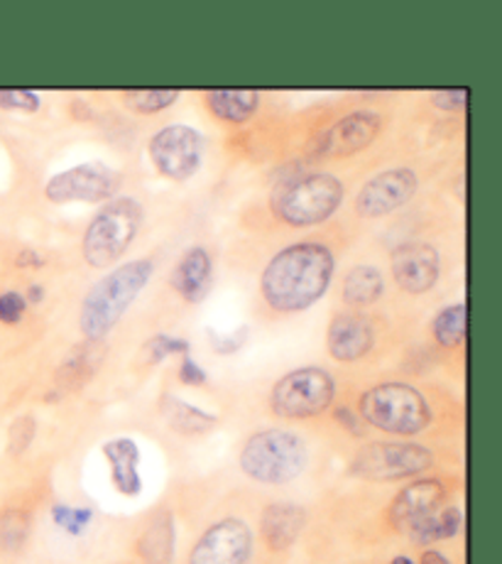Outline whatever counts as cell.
Masks as SVG:
<instances>
[{
  "label": "cell",
  "mask_w": 502,
  "mask_h": 564,
  "mask_svg": "<svg viewBox=\"0 0 502 564\" xmlns=\"http://www.w3.org/2000/svg\"><path fill=\"white\" fill-rule=\"evenodd\" d=\"M30 518L23 511L0 513V550L18 552L28 542Z\"/></svg>",
  "instance_id": "83f0119b"
},
{
  "label": "cell",
  "mask_w": 502,
  "mask_h": 564,
  "mask_svg": "<svg viewBox=\"0 0 502 564\" xmlns=\"http://www.w3.org/2000/svg\"><path fill=\"white\" fill-rule=\"evenodd\" d=\"M434 339L439 341L444 349H456L466 341V305L458 302V305L444 307L439 314L434 317L432 324Z\"/></svg>",
  "instance_id": "484cf974"
},
{
  "label": "cell",
  "mask_w": 502,
  "mask_h": 564,
  "mask_svg": "<svg viewBox=\"0 0 502 564\" xmlns=\"http://www.w3.org/2000/svg\"><path fill=\"white\" fill-rule=\"evenodd\" d=\"M343 184L326 172H312V175L290 177L277 184L272 192V212L280 221L290 226H316L331 219L334 212L341 206Z\"/></svg>",
  "instance_id": "5b68a950"
},
{
  "label": "cell",
  "mask_w": 502,
  "mask_h": 564,
  "mask_svg": "<svg viewBox=\"0 0 502 564\" xmlns=\"http://www.w3.org/2000/svg\"><path fill=\"white\" fill-rule=\"evenodd\" d=\"M392 278L410 295H422L434 288L439 278V253L429 243L410 241L397 246L390 256Z\"/></svg>",
  "instance_id": "9a60e30c"
},
{
  "label": "cell",
  "mask_w": 502,
  "mask_h": 564,
  "mask_svg": "<svg viewBox=\"0 0 502 564\" xmlns=\"http://www.w3.org/2000/svg\"><path fill=\"white\" fill-rule=\"evenodd\" d=\"M432 101L436 108H444V111H461L468 104V89H444L434 91Z\"/></svg>",
  "instance_id": "e575fe53"
},
{
  "label": "cell",
  "mask_w": 502,
  "mask_h": 564,
  "mask_svg": "<svg viewBox=\"0 0 502 564\" xmlns=\"http://www.w3.org/2000/svg\"><path fill=\"white\" fill-rule=\"evenodd\" d=\"M385 280L383 273L373 265H356L343 278V300L353 307H368L383 295Z\"/></svg>",
  "instance_id": "cb8c5ba5"
},
{
  "label": "cell",
  "mask_w": 502,
  "mask_h": 564,
  "mask_svg": "<svg viewBox=\"0 0 502 564\" xmlns=\"http://www.w3.org/2000/svg\"><path fill=\"white\" fill-rule=\"evenodd\" d=\"M28 302L23 295H18V292H6V295H0V322L6 324H18L23 319Z\"/></svg>",
  "instance_id": "1f68e13d"
},
{
  "label": "cell",
  "mask_w": 502,
  "mask_h": 564,
  "mask_svg": "<svg viewBox=\"0 0 502 564\" xmlns=\"http://www.w3.org/2000/svg\"><path fill=\"white\" fill-rule=\"evenodd\" d=\"M52 518L62 530H67L69 535H81L86 525L94 520V511L89 508H69V506H54Z\"/></svg>",
  "instance_id": "f546056e"
},
{
  "label": "cell",
  "mask_w": 502,
  "mask_h": 564,
  "mask_svg": "<svg viewBox=\"0 0 502 564\" xmlns=\"http://www.w3.org/2000/svg\"><path fill=\"white\" fill-rule=\"evenodd\" d=\"M211 256L206 248L196 246L182 256L179 265L172 273V288L187 302H201L211 288Z\"/></svg>",
  "instance_id": "d6986e66"
},
{
  "label": "cell",
  "mask_w": 502,
  "mask_h": 564,
  "mask_svg": "<svg viewBox=\"0 0 502 564\" xmlns=\"http://www.w3.org/2000/svg\"><path fill=\"white\" fill-rule=\"evenodd\" d=\"M461 525H463L461 511H458L456 506H449V508H441V511H436L427 520H422V523L414 525L407 535L412 538V542H417V545H429V542L456 538Z\"/></svg>",
  "instance_id": "d4e9b609"
},
{
  "label": "cell",
  "mask_w": 502,
  "mask_h": 564,
  "mask_svg": "<svg viewBox=\"0 0 502 564\" xmlns=\"http://www.w3.org/2000/svg\"><path fill=\"white\" fill-rule=\"evenodd\" d=\"M148 153L162 177L184 182L201 165L204 138L189 126H167L152 135Z\"/></svg>",
  "instance_id": "9c48e42d"
},
{
  "label": "cell",
  "mask_w": 502,
  "mask_h": 564,
  "mask_svg": "<svg viewBox=\"0 0 502 564\" xmlns=\"http://www.w3.org/2000/svg\"><path fill=\"white\" fill-rule=\"evenodd\" d=\"M375 344V329L365 314L343 312L336 314L326 332V346L336 361L353 364L370 354Z\"/></svg>",
  "instance_id": "2e32d148"
},
{
  "label": "cell",
  "mask_w": 502,
  "mask_h": 564,
  "mask_svg": "<svg viewBox=\"0 0 502 564\" xmlns=\"http://www.w3.org/2000/svg\"><path fill=\"white\" fill-rule=\"evenodd\" d=\"M336 420H338V425L346 427L356 437H360V432H363V427H360V425H363V420H360L358 415H353V412L348 410V408H338L336 410Z\"/></svg>",
  "instance_id": "8d00e7d4"
},
{
  "label": "cell",
  "mask_w": 502,
  "mask_h": 564,
  "mask_svg": "<svg viewBox=\"0 0 502 564\" xmlns=\"http://www.w3.org/2000/svg\"><path fill=\"white\" fill-rule=\"evenodd\" d=\"M152 260L138 258L113 268L111 273L101 278L96 285L86 292L79 327L89 341H98L111 332L123 317L126 310L133 305L140 290L148 285L152 275Z\"/></svg>",
  "instance_id": "7a4b0ae2"
},
{
  "label": "cell",
  "mask_w": 502,
  "mask_h": 564,
  "mask_svg": "<svg viewBox=\"0 0 502 564\" xmlns=\"http://www.w3.org/2000/svg\"><path fill=\"white\" fill-rule=\"evenodd\" d=\"M307 525V511L297 503H270L260 518V535L272 552L290 550Z\"/></svg>",
  "instance_id": "e0dca14e"
},
{
  "label": "cell",
  "mask_w": 502,
  "mask_h": 564,
  "mask_svg": "<svg viewBox=\"0 0 502 564\" xmlns=\"http://www.w3.org/2000/svg\"><path fill=\"white\" fill-rule=\"evenodd\" d=\"M174 545H177V530H174V516L162 511L145 525L138 538V557L145 564H172Z\"/></svg>",
  "instance_id": "ffe728a7"
},
{
  "label": "cell",
  "mask_w": 502,
  "mask_h": 564,
  "mask_svg": "<svg viewBox=\"0 0 502 564\" xmlns=\"http://www.w3.org/2000/svg\"><path fill=\"white\" fill-rule=\"evenodd\" d=\"M35 430H37L35 417H30V415L18 417L13 425H10V432H8V452L13 454V457L25 454L32 440H35Z\"/></svg>",
  "instance_id": "4dcf8cb0"
},
{
  "label": "cell",
  "mask_w": 502,
  "mask_h": 564,
  "mask_svg": "<svg viewBox=\"0 0 502 564\" xmlns=\"http://www.w3.org/2000/svg\"><path fill=\"white\" fill-rule=\"evenodd\" d=\"M383 128V116L375 111H353L343 118H338L334 126L321 130L312 140L309 155L316 160H336L356 155L365 150L378 138Z\"/></svg>",
  "instance_id": "8fae6325"
},
{
  "label": "cell",
  "mask_w": 502,
  "mask_h": 564,
  "mask_svg": "<svg viewBox=\"0 0 502 564\" xmlns=\"http://www.w3.org/2000/svg\"><path fill=\"white\" fill-rule=\"evenodd\" d=\"M206 106L226 123H245L260 106V94L253 89H218L206 94Z\"/></svg>",
  "instance_id": "7402d4cb"
},
{
  "label": "cell",
  "mask_w": 502,
  "mask_h": 564,
  "mask_svg": "<svg viewBox=\"0 0 502 564\" xmlns=\"http://www.w3.org/2000/svg\"><path fill=\"white\" fill-rule=\"evenodd\" d=\"M336 398V381L319 366H307L290 371L272 386L270 408L277 417L307 420L321 415Z\"/></svg>",
  "instance_id": "52a82bcc"
},
{
  "label": "cell",
  "mask_w": 502,
  "mask_h": 564,
  "mask_svg": "<svg viewBox=\"0 0 502 564\" xmlns=\"http://www.w3.org/2000/svg\"><path fill=\"white\" fill-rule=\"evenodd\" d=\"M444 498L446 486L439 479L412 481L392 498V503L388 508L390 525L400 530V533H410V530L414 525H419L422 520H427L436 511H441Z\"/></svg>",
  "instance_id": "5bb4252c"
},
{
  "label": "cell",
  "mask_w": 502,
  "mask_h": 564,
  "mask_svg": "<svg viewBox=\"0 0 502 564\" xmlns=\"http://www.w3.org/2000/svg\"><path fill=\"white\" fill-rule=\"evenodd\" d=\"M309 449L299 435L287 430H263L240 449V469L258 484L285 486L307 469Z\"/></svg>",
  "instance_id": "3957f363"
},
{
  "label": "cell",
  "mask_w": 502,
  "mask_h": 564,
  "mask_svg": "<svg viewBox=\"0 0 502 564\" xmlns=\"http://www.w3.org/2000/svg\"><path fill=\"white\" fill-rule=\"evenodd\" d=\"M179 381L184 386H204L209 381V376H206L204 368L196 364L189 354L182 356V366H179Z\"/></svg>",
  "instance_id": "d590c367"
},
{
  "label": "cell",
  "mask_w": 502,
  "mask_h": 564,
  "mask_svg": "<svg viewBox=\"0 0 502 564\" xmlns=\"http://www.w3.org/2000/svg\"><path fill=\"white\" fill-rule=\"evenodd\" d=\"M245 341H248V327H240V329L233 332V334H216V332H211V346H214V351L221 354V356L236 354Z\"/></svg>",
  "instance_id": "836d02e7"
},
{
  "label": "cell",
  "mask_w": 502,
  "mask_h": 564,
  "mask_svg": "<svg viewBox=\"0 0 502 564\" xmlns=\"http://www.w3.org/2000/svg\"><path fill=\"white\" fill-rule=\"evenodd\" d=\"M390 564H414V562L410 557H405V555H397V557H392Z\"/></svg>",
  "instance_id": "ab89813d"
},
{
  "label": "cell",
  "mask_w": 502,
  "mask_h": 564,
  "mask_svg": "<svg viewBox=\"0 0 502 564\" xmlns=\"http://www.w3.org/2000/svg\"><path fill=\"white\" fill-rule=\"evenodd\" d=\"M419 564H451V560L446 557V555H441L439 550H424Z\"/></svg>",
  "instance_id": "74e56055"
},
{
  "label": "cell",
  "mask_w": 502,
  "mask_h": 564,
  "mask_svg": "<svg viewBox=\"0 0 502 564\" xmlns=\"http://www.w3.org/2000/svg\"><path fill=\"white\" fill-rule=\"evenodd\" d=\"M253 533L240 518H223L196 540L189 564H248Z\"/></svg>",
  "instance_id": "7c38bea8"
},
{
  "label": "cell",
  "mask_w": 502,
  "mask_h": 564,
  "mask_svg": "<svg viewBox=\"0 0 502 564\" xmlns=\"http://www.w3.org/2000/svg\"><path fill=\"white\" fill-rule=\"evenodd\" d=\"M432 449L414 442H370L356 452L351 474L365 481H400L429 471Z\"/></svg>",
  "instance_id": "ba28073f"
},
{
  "label": "cell",
  "mask_w": 502,
  "mask_h": 564,
  "mask_svg": "<svg viewBox=\"0 0 502 564\" xmlns=\"http://www.w3.org/2000/svg\"><path fill=\"white\" fill-rule=\"evenodd\" d=\"M103 457L111 469V481L116 491L126 498H135L143 491V476H140V447L135 440L116 437L103 444Z\"/></svg>",
  "instance_id": "ac0fdd59"
},
{
  "label": "cell",
  "mask_w": 502,
  "mask_h": 564,
  "mask_svg": "<svg viewBox=\"0 0 502 564\" xmlns=\"http://www.w3.org/2000/svg\"><path fill=\"white\" fill-rule=\"evenodd\" d=\"M101 359H103V349L98 346V341H86L81 346H76V349L59 366L57 371L59 386L67 390H76L84 383H89Z\"/></svg>",
  "instance_id": "603a6c76"
},
{
  "label": "cell",
  "mask_w": 502,
  "mask_h": 564,
  "mask_svg": "<svg viewBox=\"0 0 502 564\" xmlns=\"http://www.w3.org/2000/svg\"><path fill=\"white\" fill-rule=\"evenodd\" d=\"M334 270V253L324 243H294L265 265L260 290L272 310L302 312L324 297Z\"/></svg>",
  "instance_id": "6da1fadb"
},
{
  "label": "cell",
  "mask_w": 502,
  "mask_h": 564,
  "mask_svg": "<svg viewBox=\"0 0 502 564\" xmlns=\"http://www.w3.org/2000/svg\"><path fill=\"white\" fill-rule=\"evenodd\" d=\"M0 106L3 108H20V111H37L40 96L35 91H20V89H6L0 91Z\"/></svg>",
  "instance_id": "d6a6232c"
},
{
  "label": "cell",
  "mask_w": 502,
  "mask_h": 564,
  "mask_svg": "<svg viewBox=\"0 0 502 564\" xmlns=\"http://www.w3.org/2000/svg\"><path fill=\"white\" fill-rule=\"evenodd\" d=\"M358 417L388 435H419L432 425V408L417 388L407 383H380L358 400Z\"/></svg>",
  "instance_id": "277c9868"
},
{
  "label": "cell",
  "mask_w": 502,
  "mask_h": 564,
  "mask_svg": "<svg viewBox=\"0 0 502 564\" xmlns=\"http://www.w3.org/2000/svg\"><path fill=\"white\" fill-rule=\"evenodd\" d=\"M28 295H30V300H42V288L40 285H35V288H30V292H28Z\"/></svg>",
  "instance_id": "f35d334b"
},
{
  "label": "cell",
  "mask_w": 502,
  "mask_h": 564,
  "mask_svg": "<svg viewBox=\"0 0 502 564\" xmlns=\"http://www.w3.org/2000/svg\"><path fill=\"white\" fill-rule=\"evenodd\" d=\"M143 224V206L133 197L108 202L84 234V258L91 268H111L128 251Z\"/></svg>",
  "instance_id": "8992f818"
},
{
  "label": "cell",
  "mask_w": 502,
  "mask_h": 564,
  "mask_svg": "<svg viewBox=\"0 0 502 564\" xmlns=\"http://www.w3.org/2000/svg\"><path fill=\"white\" fill-rule=\"evenodd\" d=\"M417 192V175L410 167H397L380 172L360 187L356 197V209L365 219H378L405 206Z\"/></svg>",
  "instance_id": "4fadbf2b"
},
{
  "label": "cell",
  "mask_w": 502,
  "mask_h": 564,
  "mask_svg": "<svg viewBox=\"0 0 502 564\" xmlns=\"http://www.w3.org/2000/svg\"><path fill=\"white\" fill-rule=\"evenodd\" d=\"M192 351V344L187 339H182V336H170V334H157L152 336V339L145 344V361L148 364H160L162 359H167V356L174 354H189Z\"/></svg>",
  "instance_id": "f1b7e54d"
},
{
  "label": "cell",
  "mask_w": 502,
  "mask_h": 564,
  "mask_svg": "<svg viewBox=\"0 0 502 564\" xmlns=\"http://www.w3.org/2000/svg\"><path fill=\"white\" fill-rule=\"evenodd\" d=\"M120 189V175L108 167L106 162H84L72 170H64L54 175L45 194L54 204H69V202H111L116 192Z\"/></svg>",
  "instance_id": "30bf717a"
},
{
  "label": "cell",
  "mask_w": 502,
  "mask_h": 564,
  "mask_svg": "<svg viewBox=\"0 0 502 564\" xmlns=\"http://www.w3.org/2000/svg\"><path fill=\"white\" fill-rule=\"evenodd\" d=\"M162 415H165L167 425L177 432V435H184V437L206 435V432L214 430L218 422L211 412L184 403V400L172 398V395L162 398Z\"/></svg>",
  "instance_id": "44dd1931"
},
{
  "label": "cell",
  "mask_w": 502,
  "mask_h": 564,
  "mask_svg": "<svg viewBox=\"0 0 502 564\" xmlns=\"http://www.w3.org/2000/svg\"><path fill=\"white\" fill-rule=\"evenodd\" d=\"M179 99L177 89H133L123 91V101L135 113H160Z\"/></svg>",
  "instance_id": "4316f807"
}]
</instances>
